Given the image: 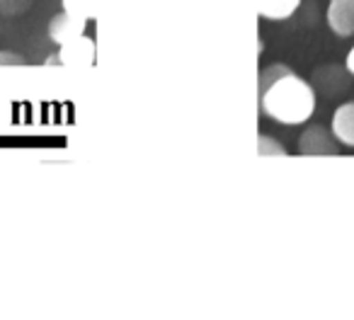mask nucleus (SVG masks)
Returning a JSON list of instances; mask_svg holds the SVG:
<instances>
[{"instance_id":"obj_1","label":"nucleus","mask_w":354,"mask_h":320,"mask_svg":"<svg viewBox=\"0 0 354 320\" xmlns=\"http://www.w3.org/2000/svg\"><path fill=\"white\" fill-rule=\"evenodd\" d=\"M315 90L289 66L272 64L260 73V107L270 119L286 126L306 124L315 112Z\"/></svg>"},{"instance_id":"obj_2","label":"nucleus","mask_w":354,"mask_h":320,"mask_svg":"<svg viewBox=\"0 0 354 320\" xmlns=\"http://www.w3.org/2000/svg\"><path fill=\"white\" fill-rule=\"evenodd\" d=\"M299 153L301 156H335L337 148L333 141V131H328L320 124L308 126L299 138Z\"/></svg>"},{"instance_id":"obj_3","label":"nucleus","mask_w":354,"mask_h":320,"mask_svg":"<svg viewBox=\"0 0 354 320\" xmlns=\"http://www.w3.org/2000/svg\"><path fill=\"white\" fill-rule=\"evenodd\" d=\"M325 20L333 35L347 37L354 35V0H330L328 10H325Z\"/></svg>"},{"instance_id":"obj_4","label":"nucleus","mask_w":354,"mask_h":320,"mask_svg":"<svg viewBox=\"0 0 354 320\" xmlns=\"http://www.w3.org/2000/svg\"><path fill=\"white\" fill-rule=\"evenodd\" d=\"M59 61L66 66H93L95 64V41L85 35L64 41L59 51Z\"/></svg>"},{"instance_id":"obj_5","label":"nucleus","mask_w":354,"mask_h":320,"mask_svg":"<svg viewBox=\"0 0 354 320\" xmlns=\"http://www.w3.org/2000/svg\"><path fill=\"white\" fill-rule=\"evenodd\" d=\"M330 131L337 143L347 148H354V100L352 102L339 104L333 112V122H330Z\"/></svg>"},{"instance_id":"obj_6","label":"nucleus","mask_w":354,"mask_h":320,"mask_svg":"<svg viewBox=\"0 0 354 320\" xmlns=\"http://www.w3.org/2000/svg\"><path fill=\"white\" fill-rule=\"evenodd\" d=\"M85 32V20H78V17L68 15V12H61V15H56L54 20H51L49 25V37L51 41H56V44H64V41L73 39V37L83 35Z\"/></svg>"},{"instance_id":"obj_7","label":"nucleus","mask_w":354,"mask_h":320,"mask_svg":"<svg viewBox=\"0 0 354 320\" xmlns=\"http://www.w3.org/2000/svg\"><path fill=\"white\" fill-rule=\"evenodd\" d=\"M304 0H257V15L262 20L284 22L296 15Z\"/></svg>"},{"instance_id":"obj_8","label":"nucleus","mask_w":354,"mask_h":320,"mask_svg":"<svg viewBox=\"0 0 354 320\" xmlns=\"http://www.w3.org/2000/svg\"><path fill=\"white\" fill-rule=\"evenodd\" d=\"M64 12L78 20H95L97 17V0H64Z\"/></svg>"},{"instance_id":"obj_9","label":"nucleus","mask_w":354,"mask_h":320,"mask_svg":"<svg viewBox=\"0 0 354 320\" xmlns=\"http://www.w3.org/2000/svg\"><path fill=\"white\" fill-rule=\"evenodd\" d=\"M257 153H260V156H286L284 146H281L279 141H274V138H270V136L257 138Z\"/></svg>"},{"instance_id":"obj_10","label":"nucleus","mask_w":354,"mask_h":320,"mask_svg":"<svg viewBox=\"0 0 354 320\" xmlns=\"http://www.w3.org/2000/svg\"><path fill=\"white\" fill-rule=\"evenodd\" d=\"M32 0H0V12L3 15H20V12H25L27 8H30Z\"/></svg>"},{"instance_id":"obj_11","label":"nucleus","mask_w":354,"mask_h":320,"mask_svg":"<svg viewBox=\"0 0 354 320\" xmlns=\"http://www.w3.org/2000/svg\"><path fill=\"white\" fill-rule=\"evenodd\" d=\"M0 66H25V56L12 51H0Z\"/></svg>"},{"instance_id":"obj_12","label":"nucleus","mask_w":354,"mask_h":320,"mask_svg":"<svg viewBox=\"0 0 354 320\" xmlns=\"http://www.w3.org/2000/svg\"><path fill=\"white\" fill-rule=\"evenodd\" d=\"M344 70L354 78V46L347 51V59H344Z\"/></svg>"}]
</instances>
